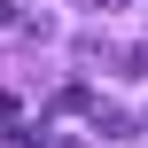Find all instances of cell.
I'll list each match as a JSON object with an SVG mask.
<instances>
[{
  "mask_svg": "<svg viewBox=\"0 0 148 148\" xmlns=\"http://www.w3.org/2000/svg\"><path fill=\"white\" fill-rule=\"evenodd\" d=\"M8 148H86L78 133H8Z\"/></svg>",
  "mask_w": 148,
  "mask_h": 148,
  "instance_id": "6da1fadb",
  "label": "cell"
},
{
  "mask_svg": "<svg viewBox=\"0 0 148 148\" xmlns=\"http://www.w3.org/2000/svg\"><path fill=\"white\" fill-rule=\"evenodd\" d=\"M8 23H23V8H16V0H0V31H8Z\"/></svg>",
  "mask_w": 148,
  "mask_h": 148,
  "instance_id": "5b68a950",
  "label": "cell"
},
{
  "mask_svg": "<svg viewBox=\"0 0 148 148\" xmlns=\"http://www.w3.org/2000/svg\"><path fill=\"white\" fill-rule=\"evenodd\" d=\"M94 125H101L109 140H133V133H140V117H125V109H94Z\"/></svg>",
  "mask_w": 148,
  "mask_h": 148,
  "instance_id": "7a4b0ae2",
  "label": "cell"
},
{
  "mask_svg": "<svg viewBox=\"0 0 148 148\" xmlns=\"http://www.w3.org/2000/svg\"><path fill=\"white\" fill-rule=\"evenodd\" d=\"M86 8H94V16H109V8H125V0H86Z\"/></svg>",
  "mask_w": 148,
  "mask_h": 148,
  "instance_id": "8992f818",
  "label": "cell"
},
{
  "mask_svg": "<svg viewBox=\"0 0 148 148\" xmlns=\"http://www.w3.org/2000/svg\"><path fill=\"white\" fill-rule=\"evenodd\" d=\"M55 109H62V117H86V109H94V94H86V86H62V94H55Z\"/></svg>",
  "mask_w": 148,
  "mask_h": 148,
  "instance_id": "3957f363",
  "label": "cell"
},
{
  "mask_svg": "<svg viewBox=\"0 0 148 148\" xmlns=\"http://www.w3.org/2000/svg\"><path fill=\"white\" fill-rule=\"evenodd\" d=\"M16 125H23V101H16L8 86H0V133H16Z\"/></svg>",
  "mask_w": 148,
  "mask_h": 148,
  "instance_id": "277c9868",
  "label": "cell"
}]
</instances>
